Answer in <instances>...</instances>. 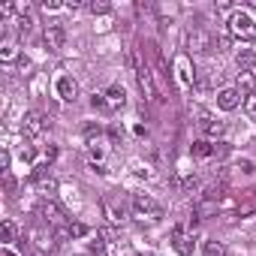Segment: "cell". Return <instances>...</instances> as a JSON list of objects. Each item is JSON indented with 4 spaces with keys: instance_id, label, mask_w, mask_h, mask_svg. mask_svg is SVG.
I'll list each match as a JSON object with an SVG mask.
<instances>
[{
    "instance_id": "cell-1",
    "label": "cell",
    "mask_w": 256,
    "mask_h": 256,
    "mask_svg": "<svg viewBox=\"0 0 256 256\" xmlns=\"http://www.w3.org/2000/svg\"><path fill=\"white\" fill-rule=\"evenodd\" d=\"M226 30H229L232 40H241V42H253V40H256V22H253L247 12H241V10H235V12L229 16Z\"/></svg>"
},
{
    "instance_id": "cell-2",
    "label": "cell",
    "mask_w": 256,
    "mask_h": 256,
    "mask_svg": "<svg viewBox=\"0 0 256 256\" xmlns=\"http://www.w3.org/2000/svg\"><path fill=\"white\" fill-rule=\"evenodd\" d=\"M133 217L142 220V223H157L163 217V205L148 193H136L133 196Z\"/></svg>"
},
{
    "instance_id": "cell-3",
    "label": "cell",
    "mask_w": 256,
    "mask_h": 256,
    "mask_svg": "<svg viewBox=\"0 0 256 256\" xmlns=\"http://www.w3.org/2000/svg\"><path fill=\"white\" fill-rule=\"evenodd\" d=\"M102 214H106V220L112 226H124L126 223V205H124V199L118 193L102 196Z\"/></svg>"
},
{
    "instance_id": "cell-4",
    "label": "cell",
    "mask_w": 256,
    "mask_h": 256,
    "mask_svg": "<svg viewBox=\"0 0 256 256\" xmlns=\"http://www.w3.org/2000/svg\"><path fill=\"white\" fill-rule=\"evenodd\" d=\"M175 82H178V88L181 90H193V84H196V70H193V64H190V54H178L175 58Z\"/></svg>"
},
{
    "instance_id": "cell-5",
    "label": "cell",
    "mask_w": 256,
    "mask_h": 256,
    "mask_svg": "<svg viewBox=\"0 0 256 256\" xmlns=\"http://www.w3.org/2000/svg\"><path fill=\"white\" fill-rule=\"evenodd\" d=\"M133 64H136V82H139V90H142V96L148 100V102H154V100H160V94H157V88H154V76H151V70L133 54Z\"/></svg>"
},
{
    "instance_id": "cell-6",
    "label": "cell",
    "mask_w": 256,
    "mask_h": 256,
    "mask_svg": "<svg viewBox=\"0 0 256 256\" xmlns=\"http://www.w3.org/2000/svg\"><path fill=\"white\" fill-rule=\"evenodd\" d=\"M36 214L42 217V223L46 226H64V211H60V205L54 202V199H46V202H40V208H36Z\"/></svg>"
},
{
    "instance_id": "cell-7",
    "label": "cell",
    "mask_w": 256,
    "mask_h": 256,
    "mask_svg": "<svg viewBox=\"0 0 256 256\" xmlns=\"http://www.w3.org/2000/svg\"><path fill=\"white\" fill-rule=\"evenodd\" d=\"M28 238L34 241V247H36L40 253H52V250H54V235H52V229H46V223L34 226V229L28 232Z\"/></svg>"
},
{
    "instance_id": "cell-8",
    "label": "cell",
    "mask_w": 256,
    "mask_h": 256,
    "mask_svg": "<svg viewBox=\"0 0 256 256\" xmlns=\"http://www.w3.org/2000/svg\"><path fill=\"white\" fill-rule=\"evenodd\" d=\"M42 36H46V46H48L52 52H60L64 42H66V30H64L60 22H48L46 30H42Z\"/></svg>"
},
{
    "instance_id": "cell-9",
    "label": "cell",
    "mask_w": 256,
    "mask_h": 256,
    "mask_svg": "<svg viewBox=\"0 0 256 256\" xmlns=\"http://www.w3.org/2000/svg\"><path fill=\"white\" fill-rule=\"evenodd\" d=\"M54 94H58V100H64V102H76V96H78V82H76L72 76H58Z\"/></svg>"
},
{
    "instance_id": "cell-10",
    "label": "cell",
    "mask_w": 256,
    "mask_h": 256,
    "mask_svg": "<svg viewBox=\"0 0 256 256\" xmlns=\"http://www.w3.org/2000/svg\"><path fill=\"white\" fill-rule=\"evenodd\" d=\"M46 130H48V120H46L40 112L24 114V136H28V139H40Z\"/></svg>"
},
{
    "instance_id": "cell-11",
    "label": "cell",
    "mask_w": 256,
    "mask_h": 256,
    "mask_svg": "<svg viewBox=\"0 0 256 256\" xmlns=\"http://www.w3.org/2000/svg\"><path fill=\"white\" fill-rule=\"evenodd\" d=\"M172 244H175V250H178L181 256H193V235H190L184 226H175V232H172Z\"/></svg>"
},
{
    "instance_id": "cell-12",
    "label": "cell",
    "mask_w": 256,
    "mask_h": 256,
    "mask_svg": "<svg viewBox=\"0 0 256 256\" xmlns=\"http://www.w3.org/2000/svg\"><path fill=\"white\" fill-rule=\"evenodd\" d=\"M196 118H199V126H202V133H208V136H220V133H223V120H217L211 112L199 108V112H196Z\"/></svg>"
},
{
    "instance_id": "cell-13",
    "label": "cell",
    "mask_w": 256,
    "mask_h": 256,
    "mask_svg": "<svg viewBox=\"0 0 256 256\" xmlns=\"http://www.w3.org/2000/svg\"><path fill=\"white\" fill-rule=\"evenodd\" d=\"M102 96H106L108 112H118V108H124V106H126V94H124V88H120V84H112Z\"/></svg>"
},
{
    "instance_id": "cell-14",
    "label": "cell",
    "mask_w": 256,
    "mask_h": 256,
    "mask_svg": "<svg viewBox=\"0 0 256 256\" xmlns=\"http://www.w3.org/2000/svg\"><path fill=\"white\" fill-rule=\"evenodd\" d=\"M238 102H241V94H238L235 88H223V90L217 94V106H220L223 112H235Z\"/></svg>"
},
{
    "instance_id": "cell-15",
    "label": "cell",
    "mask_w": 256,
    "mask_h": 256,
    "mask_svg": "<svg viewBox=\"0 0 256 256\" xmlns=\"http://www.w3.org/2000/svg\"><path fill=\"white\" fill-rule=\"evenodd\" d=\"M187 46H190L196 54L211 52V34H208V30H193V34H190V40H187Z\"/></svg>"
},
{
    "instance_id": "cell-16",
    "label": "cell",
    "mask_w": 256,
    "mask_h": 256,
    "mask_svg": "<svg viewBox=\"0 0 256 256\" xmlns=\"http://www.w3.org/2000/svg\"><path fill=\"white\" fill-rule=\"evenodd\" d=\"M235 90H238L241 96L256 94V76H253V70H241V72H238V84H235Z\"/></svg>"
},
{
    "instance_id": "cell-17",
    "label": "cell",
    "mask_w": 256,
    "mask_h": 256,
    "mask_svg": "<svg viewBox=\"0 0 256 256\" xmlns=\"http://www.w3.org/2000/svg\"><path fill=\"white\" fill-rule=\"evenodd\" d=\"M16 60H18V46L16 42H4V46H0V64L12 66Z\"/></svg>"
},
{
    "instance_id": "cell-18",
    "label": "cell",
    "mask_w": 256,
    "mask_h": 256,
    "mask_svg": "<svg viewBox=\"0 0 256 256\" xmlns=\"http://www.w3.org/2000/svg\"><path fill=\"white\" fill-rule=\"evenodd\" d=\"M36 187H40V193H42V196H48V199H52V196H54V190H58V181H54V178L40 175V178H36Z\"/></svg>"
},
{
    "instance_id": "cell-19",
    "label": "cell",
    "mask_w": 256,
    "mask_h": 256,
    "mask_svg": "<svg viewBox=\"0 0 256 256\" xmlns=\"http://www.w3.org/2000/svg\"><path fill=\"white\" fill-rule=\"evenodd\" d=\"M190 151H193V157H211V154H214L217 148H214L211 142H205V139H199V142H193V148H190Z\"/></svg>"
},
{
    "instance_id": "cell-20",
    "label": "cell",
    "mask_w": 256,
    "mask_h": 256,
    "mask_svg": "<svg viewBox=\"0 0 256 256\" xmlns=\"http://www.w3.org/2000/svg\"><path fill=\"white\" fill-rule=\"evenodd\" d=\"M235 60H238V66H241V70H253V64H256V54H253L250 48H241Z\"/></svg>"
},
{
    "instance_id": "cell-21",
    "label": "cell",
    "mask_w": 256,
    "mask_h": 256,
    "mask_svg": "<svg viewBox=\"0 0 256 256\" xmlns=\"http://www.w3.org/2000/svg\"><path fill=\"white\" fill-rule=\"evenodd\" d=\"M106 235H96V241H90V253L88 256H106Z\"/></svg>"
},
{
    "instance_id": "cell-22",
    "label": "cell",
    "mask_w": 256,
    "mask_h": 256,
    "mask_svg": "<svg viewBox=\"0 0 256 256\" xmlns=\"http://www.w3.org/2000/svg\"><path fill=\"white\" fill-rule=\"evenodd\" d=\"M205 256H226L223 241H205Z\"/></svg>"
},
{
    "instance_id": "cell-23",
    "label": "cell",
    "mask_w": 256,
    "mask_h": 256,
    "mask_svg": "<svg viewBox=\"0 0 256 256\" xmlns=\"http://www.w3.org/2000/svg\"><path fill=\"white\" fill-rule=\"evenodd\" d=\"M66 229H70V238H84V235L90 232V229H88L84 223H70Z\"/></svg>"
},
{
    "instance_id": "cell-24",
    "label": "cell",
    "mask_w": 256,
    "mask_h": 256,
    "mask_svg": "<svg viewBox=\"0 0 256 256\" xmlns=\"http://www.w3.org/2000/svg\"><path fill=\"white\" fill-rule=\"evenodd\" d=\"M88 10H90V12H94V16H102V12H108V10H112V6H108V4H106V0H94V4H88Z\"/></svg>"
},
{
    "instance_id": "cell-25",
    "label": "cell",
    "mask_w": 256,
    "mask_h": 256,
    "mask_svg": "<svg viewBox=\"0 0 256 256\" xmlns=\"http://www.w3.org/2000/svg\"><path fill=\"white\" fill-rule=\"evenodd\" d=\"M244 112L256 120V94H250V96H244Z\"/></svg>"
},
{
    "instance_id": "cell-26",
    "label": "cell",
    "mask_w": 256,
    "mask_h": 256,
    "mask_svg": "<svg viewBox=\"0 0 256 256\" xmlns=\"http://www.w3.org/2000/svg\"><path fill=\"white\" fill-rule=\"evenodd\" d=\"M90 106H94V108H100V112H106V114H108V106H106V96H102V94H94V100H90Z\"/></svg>"
},
{
    "instance_id": "cell-27",
    "label": "cell",
    "mask_w": 256,
    "mask_h": 256,
    "mask_svg": "<svg viewBox=\"0 0 256 256\" xmlns=\"http://www.w3.org/2000/svg\"><path fill=\"white\" fill-rule=\"evenodd\" d=\"M60 6H66V4H60V0H42V10L48 12V10H60Z\"/></svg>"
},
{
    "instance_id": "cell-28",
    "label": "cell",
    "mask_w": 256,
    "mask_h": 256,
    "mask_svg": "<svg viewBox=\"0 0 256 256\" xmlns=\"http://www.w3.org/2000/svg\"><path fill=\"white\" fill-rule=\"evenodd\" d=\"M16 235H18L16 223H12V220H6V241H16Z\"/></svg>"
}]
</instances>
